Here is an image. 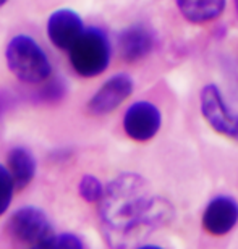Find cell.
<instances>
[{
  "label": "cell",
  "mask_w": 238,
  "mask_h": 249,
  "mask_svg": "<svg viewBox=\"0 0 238 249\" xmlns=\"http://www.w3.org/2000/svg\"><path fill=\"white\" fill-rule=\"evenodd\" d=\"M175 217L172 204L138 173H122L104 188L99 222L110 249H131Z\"/></svg>",
  "instance_id": "cell-1"
},
{
  "label": "cell",
  "mask_w": 238,
  "mask_h": 249,
  "mask_svg": "<svg viewBox=\"0 0 238 249\" xmlns=\"http://www.w3.org/2000/svg\"><path fill=\"white\" fill-rule=\"evenodd\" d=\"M5 63L8 71L18 81L37 86L54 74L51 57L41 42L31 34L19 33L7 42L5 47Z\"/></svg>",
  "instance_id": "cell-2"
},
{
  "label": "cell",
  "mask_w": 238,
  "mask_h": 249,
  "mask_svg": "<svg viewBox=\"0 0 238 249\" xmlns=\"http://www.w3.org/2000/svg\"><path fill=\"white\" fill-rule=\"evenodd\" d=\"M67 53L68 63L79 78H97L112 62V42L102 28L89 26L84 28Z\"/></svg>",
  "instance_id": "cell-3"
},
{
  "label": "cell",
  "mask_w": 238,
  "mask_h": 249,
  "mask_svg": "<svg viewBox=\"0 0 238 249\" xmlns=\"http://www.w3.org/2000/svg\"><path fill=\"white\" fill-rule=\"evenodd\" d=\"M200 110L202 118L216 133L238 141V112L227 104L219 86L209 83L200 92Z\"/></svg>",
  "instance_id": "cell-4"
},
{
  "label": "cell",
  "mask_w": 238,
  "mask_h": 249,
  "mask_svg": "<svg viewBox=\"0 0 238 249\" xmlns=\"http://www.w3.org/2000/svg\"><path fill=\"white\" fill-rule=\"evenodd\" d=\"M7 231L15 241L31 248L52 236L54 227L42 209L36 206H23L10 215Z\"/></svg>",
  "instance_id": "cell-5"
},
{
  "label": "cell",
  "mask_w": 238,
  "mask_h": 249,
  "mask_svg": "<svg viewBox=\"0 0 238 249\" xmlns=\"http://www.w3.org/2000/svg\"><path fill=\"white\" fill-rule=\"evenodd\" d=\"M135 91V81L128 73H115L104 81L88 101V112L94 117H104L117 110Z\"/></svg>",
  "instance_id": "cell-6"
},
{
  "label": "cell",
  "mask_w": 238,
  "mask_h": 249,
  "mask_svg": "<svg viewBox=\"0 0 238 249\" xmlns=\"http://www.w3.org/2000/svg\"><path fill=\"white\" fill-rule=\"evenodd\" d=\"M123 131L136 142H147L156 138L162 126V113L156 104L149 101H136L125 110Z\"/></svg>",
  "instance_id": "cell-7"
},
{
  "label": "cell",
  "mask_w": 238,
  "mask_h": 249,
  "mask_svg": "<svg viewBox=\"0 0 238 249\" xmlns=\"http://www.w3.org/2000/svg\"><path fill=\"white\" fill-rule=\"evenodd\" d=\"M81 15L73 8H57L49 15L46 23V34L49 42L58 51L67 52L78 36L84 31Z\"/></svg>",
  "instance_id": "cell-8"
},
{
  "label": "cell",
  "mask_w": 238,
  "mask_h": 249,
  "mask_svg": "<svg viewBox=\"0 0 238 249\" xmlns=\"http://www.w3.org/2000/svg\"><path fill=\"white\" fill-rule=\"evenodd\" d=\"M118 53L127 63H136L151 55L156 47V36L149 26L135 23L123 28L117 37Z\"/></svg>",
  "instance_id": "cell-9"
},
{
  "label": "cell",
  "mask_w": 238,
  "mask_h": 249,
  "mask_svg": "<svg viewBox=\"0 0 238 249\" xmlns=\"http://www.w3.org/2000/svg\"><path fill=\"white\" fill-rule=\"evenodd\" d=\"M202 228L212 236H224L238 223V202L232 196H217L202 213Z\"/></svg>",
  "instance_id": "cell-10"
},
{
  "label": "cell",
  "mask_w": 238,
  "mask_h": 249,
  "mask_svg": "<svg viewBox=\"0 0 238 249\" xmlns=\"http://www.w3.org/2000/svg\"><path fill=\"white\" fill-rule=\"evenodd\" d=\"M7 170L13 180L15 189H23L31 185L36 177L37 162L34 154L28 147L15 146L7 156Z\"/></svg>",
  "instance_id": "cell-11"
},
{
  "label": "cell",
  "mask_w": 238,
  "mask_h": 249,
  "mask_svg": "<svg viewBox=\"0 0 238 249\" xmlns=\"http://www.w3.org/2000/svg\"><path fill=\"white\" fill-rule=\"evenodd\" d=\"M175 5L188 23L206 24L224 13L227 0H175Z\"/></svg>",
  "instance_id": "cell-12"
},
{
  "label": "cell",
  "mask_w": 238,
  "mask_h": 249,
  "mask_svg": "<svg viewBox=\"0 0 238 249\" xmlns=\"http://www.w3.org/2000/svg\"><path fill=\"white\" fill-rule=\"evenodd\" d=\"M37 89L33 92L34 102L46 104V106H54V104L62 102L67 96V84L62 78L52 76L41 84H37Z\"/></svg>",
  "instance_id": "cell-13"
},
{
  "label": "cell",
  "mask_w": 238,
  "mask_h": 249,
  "mask_svg": "<svg viewBox=\"0 0 238 249\" xmlns=\"http://www.w3.org/2000/svg\"><path fill=\"white\" fill-rule=\"evenodd\" d=\"M29 249H84V246L83 241L73 233H60V235L54 233L47 240L37 243Z\"/></svg>",
  "instance_id": "cell-14"
},
{
  "label": "cell",
  "mask_w": 238,
  "mask_h": 249,
  "mask_svg": "<svg viewBox=\"0 0 238 249\" xmlns=\"http://www.w3.org/2000/svg\"><path fill=\"white\" fill-rule=\"evenodd\" d=\"M78 193L89 204H99L104 194V186L101 180L94 175H83L78 183Z\"/></svg>",
  "instance_id": "cell-15"
},
{
  "label": "cell",
  "mask_w": 238,
  "mask_h": 249,
  "mask_svg": "<svg viewBox=\"0 0 238 249\" xmlns=\"http://www.w3.org/2000/svg\"><path fill=\"white\" fill-rule=\"evenodd\" d=\"M15 191L17 189H15L13 180L10 177L7 167L0 163V217L8 211Z\"/></svg>",
  "instance_id": "cell-16"
},
{
  "label": "cell",
  "mask_w": 238,
  "mask_h": 249,
  "mask_svg": "<svg viewBox=\"0 0 238 249\" xmlns=\"http://www.w3.org/2000/svg\"><path fill=\"white\" fill-rule=\"evenodd\" d=\"M10 106H12V97H10V94L5 91H0V115H2Z\"/></svg>",
  "instance_id": "cell-17"
},
{
  "label": "cell",
  "mask_w": 238,
  "mask_h": 249,
  "mask_svg": "<svg viewBox=\"0 0 238 249\" xmlns=\"http://www.w3.org/2000/svg\"><path fill=\"white\" fill-rule=\"evenodd\" d=\"M135 249H164V248L156 246V245H141V246H136Z\"/></svg>",
  "instance_id": "cell-18"
},
{
  "label": "cell",
  "mask_w": 238,
  "mask_h": 249,
  "mask_svg": "<svg viewBox=\"0 0 238 249\" xmlns=\"http://www.w3.org/2000/svg\"><path fill=\"white\" fill-rule=\"evenodd\" d=\"M8 2H10V0H0V8L5 7V5H7Z\"/></svg>",
  "instance_id": "cell-19"
},
{
  "label": "cell",
  "mask_w": 238,
  "mask_h": 249,
  "mask_svg": "<svg viewBox=\"0 0 238 249\" xmlns=\"http://www.w3.org/2000/svg\"><path fill=\"white\" fill-rule=\"evenodd\" d=\"M234 2H235V7H238V0H234Z\"/></svg>",
  "instance_id": "cell-20"
}]
</instances>
